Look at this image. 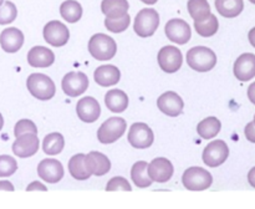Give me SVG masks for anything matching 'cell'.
I'll return each mask as SVG.
<instances>
[{
  "label": "cell",
  "instance_id": "cell-36",
  "mask_svg": "<svg viewBox=\"0 0 255 209\" xmlns=\"http://www.w3.org/2000/svg\"><path fill=\"white\" fill-rule=\"evenodd\" d=\"M24 133H35L37 134V127L30 119H20L16 124H15L14 128V134L15 137H19Z\"/></svg>",
  "mask_w": 255,
  "mask_h": 209
},
{
  "label": "cell",
  "instance_id": "cell-13",
  "mask_svg": "<svg viewBox=\"0 0 255 209\" xmlns=\"http://www.w3.org/2000/svg\"><path fill=\"white\" fill-rule=\"evenodd\" d=\"M37 174L47 183H57L64 177V167L57 159H42L37 166Z\"/></svg>",
  "mask_w": 255,
  "mask_h": 209
},
{
  "label": "cell",
  "instance_id": "cell-11",
  "mask_svg": "<svg viewBox=\"0 0 255 209\" xmlns=\"http://www.w3.org/2000/svg\"><path fill=\"white\" fill-rule=\"evenodd\" d=\"M164 32L172 42L184 45L191 40L192 30L188 22L182 19H172L167 21Z\"/></svg>",
  "mask_w": 255,
  "mask_h": 209
},
{
  "label": "cell",
  "instance_id": "cell-14",
  "mask_svg": "<svg viewBox=\"0 0 255 209\" xmlns=\"http://www.w3.org/2000/svg\"><path fill=\"white\" fill-rule=\"evenodd\" d=\"M39 151V138L35 133H24L16 137L12 143V152L20 158H27L34 156Z\"/></svg>",
  "mask_w": 255,
  "mask_h": 209
},
{
  "label": "cell",
  "instance_id": "cell-9",
  "mask_svg": "<svg viewBox=\"0 0 255 209\" xmlns=\"http://www.w3.org/2000/svg\"><path fill=\"white\" fill-rule=\"evenodd\" d=\"M154 141L153 131L146 123L137 122L131 126L128 131V142L132 147L138 149L148 148Z\"/></svg>",
  "mask_w": 255,
  "mask_h": 209
},
{
  "label": "cell",
  "instance_id": "cell-45",
  "mask_svg": "<svg viewBox=\"0 0 255 209\" xmlns=\"http://www.w3.org/2000/svg\"><path fill=\"white\" fill-rule=\"evenodd\" d=\"M2 126H4V118H2L1 113H0V131H1Z\"/></svg>",
  "mask_w": 255,
  "mask_h": 209
},
{
  "label": "cell",
  "instance_id": "cell-24",
  "mask_svg": "<svg viewBox=\"0 0 255 209\" xmlns=\"http://www.w3.org/2000/svg\"><path fill=\"white\" fill-rule=\"evenodd\" d=\"M105 104L111 112H124L128 106V96L122 90H111L105 95Z\"/></svg>",
  "mask_w": 255,
  "mask_h": 209
},
{
  "label": "cell",
  "instance_id": "cell-25",
  "mask_svg": "<svg viewBox=\"0 0 255 209\" xmlns=\"http://www.w3.org/2000/svg\"><path fill=\"white\" fill-rule=\"evenodd\" d=\"M129 4L127 0H104L101 2V10L106 17L116 19L124 16L128 11Z\"/></svg>",
  "mask_w": 255,
  "mask_h": 209
},
{
  "label": "cell",
  "instance_id": "cell-37",
  "mask_svg": "<svg viewBox=\"0 0 255 209\" xmlns=\"http://www.w3.org/2000/svg\"><path fill=\"white\" fill-rule=\"evenodd\" d=\"M106 191L112 192V191H132L131 184L127 182L126 178L124 177H114L112 179H110V182L106 186Z\"/></svg>",
  "mask_w": 255,
  "mask_h": 209
},
{
  "label": "cell",
  "instance_id": "cell-10",
  "mask_svg": "<svg viewBox=\"0 0 255 209\" xmlns=\"http://www.w3.org/2000/svg\"><path fill=\"white\" fill-rule=\"evenodd\" d=\"M44 39L52 46H64L70 39V31L65 24L57 20L49 21L44 27Z\"/></svg>",
  "mask_w": 255,
  "mask_h": 209
},
{
  "label": "cell",
  "instance_id": "cell-17",
  "mask_svg": "<svg viewBox=\"0 0 255 209\" xmlns=\"http://www.w3.org/2000/svg\"><path fill=\"white\" fill-rule=\"evenodd\" d=\"M76 112L81 121L86 122V123H92L99 119L100 114H101V107L96 99L87 96L77 102Z\"/></svg>",
  "mask_w": 255,
  "mask_h": 209
},
{
  "label": "cell",
  "instance_id": "cell-1",
  "mask_svg": "<svg viewBox=\"0 0 255 209\" xmlns=\"http://www.w3.org/2000/svg\"><path fill=\"white\" fill-rule=\"evenodd\" d=\"M187 64L191 69L198 72L211 71L217 65V55L213 50L206 46L192 47L187 52Z\"/></svg>",
  "mask_w": 255,
  "mask_h": 209
},
{
  "label": "cell",
  "instance_id": "cell-47",
  "mask_svg": "<svg viewBox=\"0 0 255 209\" xmlns=\"http://www.w3.org/2000/svg\"><path fill=\"white\" fill-rule=\"evenodd\" d=\"M2 2H4V0H0V5H1Z\"/></svg>",
  "mask_w": 255,
  "mask_h": 209
},
{
  "label": "cell",
  "instance_id": "cell-42",
  "mask_svg": "<svg viewBox=\"0 0 255 209\" xmlns=\"http://www.w3.org/2000/svg\"><path fill=\"white\" fill-rule=\"evenodd\" d=\"M248 182L249 184H251L253 188H255V167H253V168L249 171L248 173Z\"/></svg>",
  "mask_w": 255,
  "mask_h": 209
},
{
  "label": "cell",
  "instance_id": "cell-44",
  "mask_svg": "<svg viewBox=\"0 0 255 209\" xmlns=\"http://www.w3.org/2000/svg\"><path fill=\"white\" fill-rule=\"evenodd\" d=\"M142 2H144V4H149V5H153V4H156L157 1H158V0H141Z\"/></svg>",
  "mask_w": 255,
  "mask_h": 209
},
{
  "label": "cell",
  "instance_id": "cell-16",
  "mask_svg": "<svg viewBox=\"0 0 255 209\" xmlns=\"http://www.w3.org/2000/svg\"><path fill=\"white\" fill-rule=\"evenodd\" d=\"M173 164L167 158L159 157L154 158L151 163L148 164V176L152 182H158V183H164L169 181L173 176Z\"/></svg>",
  "mask_w": 255,
  "mask_h": 209
},
{
  "label": "cell",
  "instance_id": "cell-3",
  "mask_svg": "<svg viewBox=\"0 0 255 209\" xmlns=\"http://www.w3.org/2000/svg\"><path fill=\"white\" fill-rule=\"evenodd\" d=\"M89 51L99 61H107L116 55V41L105 34H96L90 39Z\"/></svg>",
  "mask_w": 255,
  "mask_h": 209
},
{
  "label": "cell",
  "instance_id": "cell-20",
  "mask_svg": "<svg viewBox=\"0 0 255 209\" xmlns=\"http://www.w3.org/2000/svg\"><path fill=\"white\" fill-rule=\"evenodd\" d=\"M55 55L45 46H35L27 52V62L32 67H49L54 64Z\"/></svg>",
  "mask_w": 255,
  "mask_h": 209
},
{
  "label": "cell",
  "instance_id": "cell-4",
  "mask_svg": "<svg viewBox=\"0 0 255 209\" xmlns=\"http://www.w3.org/2000/svg\"><path fill=\"white\" fill-rule=\"evenodd\" d=\"M182 182L188 191L199 192L204 191L212 186L213 177L202 167H191L183 173Z\"/></svg>",
  "mask_w": 255,
  "mask_h": 209
},
{
  "label": "cell",
  "instance_id": "cell-33",
  "mask_svg": "<svg viewBox=\"0 0 255 209\" xmlns=\"http://www.w3.org/2000/svg\"><path fill=\"white\" fill-rule=\"evenodd\" d=\"M129 21H131V17H129L128 14H125L124 16L116 17V19H110V17H106L105 19V26L107 27L109 31L112 32H122L128 27Z\"/></svg>",
  "mask_w": 255,
  "mask_h": 209
},
{
  "label": "cell",
  "instance_id": "cell-46",
  "mask_svg": "<svg viewBox=\"0 0 255 209\" xmlns=\"http://www.w3.org/2000/svg\"><path fill=\"white\" fill-rule=\"evenodd\" d=\"M251 2H253V4H255V0H249Z\"/></svg>",
  "mask_w": 255,
  "mask_h": 209
},
{
  "label": "cell",
  "instance_id": "cell-32",
  "mask_svg": "<svg viewBox=\"0 0 255 209\" xmlns=\"http://www.w3.org/2000/svg\"><path fill=\"white\" fill-rule=\"evenodd\" d=\"M194 27H196V31L198 32L201 36L209 37L213 36L214 34H217V31H218L219 29V22L216 15H213L211 12V15H209L208 17H206L204 20L194 21Z\"/></svg>",
  "mask_w": 255,
  "mask_h": 209
},
{
  "label": "cell",
  "instance_id": "cell-29",
  "mask_svg": "<svg viewBox=\"0 0 255 209\" xmlns=\"http://www.w3.org/2000/svg\"><path fill=\"white\" fill-rule=\"evenodd\" d=\"M60 14L67 22H77L82 16V6L76 0H66L60 6Z\"/></svg>",
  "mask_w": 255,
  "mask_h": 209
},
{
  "label": "cell",
  "instance_id": "cell-15",
  "mask_svg": "<svg viewBox=\"0 0 255 209\" xmlns=\"http://www.w3.org/2000/svg\"><path fill=\"white\" fill-rule=\"evenodd\" d=\"M157 106H158L159 111H162L167 116L177 117L183 111L184 102L181 99V96L177 95L176 92L167 91L158 97Z\"/></svg>",
  "mask_w": 255,
  "mask_h": 209
},
{
  "label": "cell",
  "instance_id": "cell-23",
  "mask_svg": "<svg viewBox=\"0 0 255 209\" xmlns=\"http://www.w3.org/2000/svg\"><path fill=\"white\" fill-rule=\"evenodd\" d=\"M69 171L70 174L77 181L89 179L92 176V173L86 164V154L79 153L71 157V159L69 161Z\"/></svg>",
  "mask_w": 255,
  "mask_h": 209
},
{
  "label": "cell",
  "instance_id": "cell-2",
  "mask_svg": "<svg viewBox=\"0 0 255 209\" xmlns=\"http://www.w3.org/2000/svg\"><path fill=\"white\" fill-rule=\"evenodd\" d=\"M27 90L40 101H47L55 96L56 87L54 81L44 74H31L26 81Z\"/></svg>",
  "mask_w": 255,
  "mask_h": 209
},
{
  "label": "cell",
  "instance_id": "cell-26",
  "mask_svg": "<svg viewBox=\"0 0 255 209\" xmlns=\"http://www.w3.org/2000/svg\"><path fill=\"white\" fill-rule=\"evenodd\" d=\"M131 178L138 188H147L152 184V179L148 176V164L144 161L136 162L131 169Z\"/></svg>",
  "mask_w": 255,
  "mask_h": 209
},
{
  "label": "cell",
  "instance_id": "cell-39",
  "mask_svg": "<svg viewBox=\"0 0 255 209\" xmlns=\"http://www.w3.org/2000/svg\"><path fill=\"white\" fill-rule=\"evenodd\" d=\"M26 191H47L46 187L44 186L42 183H40V182H32L31 184H29V186L26 187Z\"/></svg>",
  "mask_w": 255,
  "mask_h": 209
},
{
  "label": "cell",
  "instance_id": "cell-19",
  "mask_svg": "<svg viewBox=\"0 0 255 209\" xmlns=\"http://www.w3.org/2000/svg\"><path fill=\"white\" fill-rule=\"evenodd\" d=\"M24 44V34L17 27H7L0 34V45L5 52H16Z\"/></svg>",
  "mask_w": 255,
  "mask_h": 209
},
{
  "label": "cell",
  "instance_id": "cell-38",
  "mask_svg": "<svg viewBox=\"0 0 255 209\" xmlns=\"http://www.w3.org/2000/svg\"><path fill=\"white\" fill-rule=\"evenodd\" d=\"M244 133H246V137L248 141L255 143V124H254V122H249V123L247 124L246 129H244Z\"/></svg>",
  "mask_w": 255,
  "mask_h": 209
},
{
  "label": "cell",
  "instance_id": "cell-8",
  "mask_svg": "<svg viewBox=\"0 0 255 209\" xmlns=\"http://www.w3.org/2000/svg\"><path fill=\"white\" fill-rule=\"evenodd\" d=\"M158 65L164 72L167 74H173L177 72L182 66L183 56H182L181 50L176 46H164L158 52Z\"/></svg>",
  "mask_w": 255,
  "mask_h": 209
},
{
  "label": "cell",
  "instance_id": "cell-43",
  "mask_svg": "<svg viewBox=\"0 0 255 209\" xmlns=\"http://www.w3.org/2000/svg\"><path fill=\"white\" fill-rule=\"evenodd\" d=\"M248 39H249V42L252 44V46L255 47V27H253V29L249 31L248 34Z\"/></svg>",
  "mask_w": 255,
  "mask_h": 209
},
{
  "label": "cell",
  "instance_id": "cell-35",
  "mask_svg": "<svg viewBox=\"0 0 255 209\" xmlns=\"http://www.w3.org/2000/svg\"><path fill=\"white\" fill-rule=\"evenodd\" d=\"M17 171V162L11 156H0V177H9Z\"/></svg>",
  "mask_w": 255,
  "mask_h": 209
},
{
  "label": "cell",
  "instance_id": "cell-22",
  "mask_svg": "<svg viewBox=\"0 0 255 209\" xmlns=\"http://www.w3.org/2000/svg\"><path fill=\"white\" fill-rule=\"evenodd\" d=\"M86 164L89 167L90 172L97 177L109 173L110 169H111V162L107 158V156H105L104 153L97 151L90 152L87 154Z\"/></svg>",
  "mask_w": 255,
  "mask_h": 209
},
{
  "label": "cell",
  "instance_id": "cell-41",
  "mask_svg": "<svg viewBox=\"0 0 255 209\" xmlns=\"http://www.w3.org/2000/svg\"><path fill=\"white\" fill-rule=\"evenodd\" d=\"M248 97L252 101V104H255V81L248 87Z\"/></svg>",
  "mask_w": 255,
  "mask_h": 209
},
{
  "label": "cell",
  "instance_id": "cell-48",
  "mask_svg": "<svg viewBox=\"0 0 255 209\" xmlns=\"http://www.w3.org/2000/svg\"><path fill=\"white\" fill-rule=\"evenodd\" d=\"M253 122H254V124H255V116H254V121Z\"/></svg>",
  "mask_w": 255,
  "mask_h": 209
},
{
  "label": "cell",
  "instance_id": "cell-34",
  "mask_svg": "<svg viewBox=\"0 0 255 209\" xmlns=\"http://www.w3.org/2000/svg\"><path fill=\"white\" fill-rule=\"evenodd\" d=\"M17 9L14 2L4 1L0 5V25H6L16 19Z\"/></svg>",
  "mask_w": 255,
  "mask_h": 209
},
{
  "label": "cell",
  "instance_id": "cell-5",
  "mask_svg": "<svg viewBox=\"0 0 255 209\" xmlns=\"http://www.w3.org/2000/svg\"><path fill=\"white\" fill-rule=\"evenodd\" d=\"M127 128V123L121 117H111L101 124L97 131V138L101 143H114L121 138Z\"/></svg>",
  "mask_w": 255,
  "mask_h": 209
},
{
  "label": "cell",
  "instance_id": "cell-30",
  "mask_svg": "<svg viewBox=\"0 0 255 209\" xmlns=\"http://www.w3.org/2000/svg\"><path fill=\"white\" fill-rule=\"evenodd\" d=\"M65 146V139L64 136L61 133H57V132H54V133L47 134L44 138V143H42V149L46 154H50V156H55V154H59L60 152L64 149Z\"/></svg>",
  "mask_w": 255,
  "mask_h": 209
},
{
  "label": "cell",
  "instance_id": "cell-27",
  "mask_svg": "<svg viewBox=\"0 0 255 209\" xmlns=\"http://www.w3.org/2000/svg\"><path fill=\"white\" fill-rule=\"evenodd\" d=\"M216 9L222 16L236 17L243 11V0H216Z\"/></svg>",
  "mask_w": 255,
  "mask_h": 209
},
{
  "label": "cell",
  "instance_id": "cell-28",
  "mask_svg": "<svg viewBox=\"0 0 255 209\" xmlns=\"http://www.w3.org/2000/svg\"><path fill=\"white\" fill-rule=\"evenodd\" d=\"M222 123L217 117H207L197 126V132L204 139H212L221 132Z\"/></svg>",
  "mask_w": 255,
  "mask_h": 209
},
{
  "label": "cell",
  "instance_id": "cell-7",
  "mask_svg": "<svg viewBox=\"0 0 255 209\" xmlns=\"http://www.w3.org/2000/svg\"><path fill=\"white\" fill-rule=\"evenodd\" d=\"M229 156V148L227 143L222 139L212 141L207 144L203 151V162L208 167H218L227 161Z\"/></svg>",
  "mask_w": 255,
  "mask_h": 209
},
{
  "label": "cell",
  "instance_id": "cell-12",
  "mask_svg": "<svg viewBox=\"0 0 255 209\" xmlns=\"http://www.w3.org/2000/svg\"><path fill=\"white\" fill-rule=\"evenodd\" d=\"M61 86L67 96H80L89 87V77L84 72H69L62 79Z\"/></svg>",
  "mask_w": 255,
  "mask_h": 209
},
{
  "label": "cell",
  "instance_id": "cell-18",
  "mask_svg": "<svg viewBox=\"0 0 255 209\" xmlns=\"http://www.w3.org/2000/svg\"><path fill=\"white\" fill-rule=\"evenodd\" d=\"M233 71L239 81H251L255 77V55L251 52L242 54L234 62Z\"/></svg>",
  "mask_w": 255,
  "mask_h": 209
},
{
  "label": "cell",
  "instance_id": "cell-6",
  "mask_svg": "<svg viewBox=\"0 0 255 209\" xmlns=\"http://www.w3.org/2000/svg\"><path fill=\"white\" fill-rule=\"evenodd\" d=\"M159 25V15L154 9H142L134 19L133 30L138 36L149 37Z\"/></svg>",
  "mask_w": 255,
  "mask_h": 209
},
{
  "label": "cell",
  "instance_id": "cell-40",
  "mask_svg": "<svg viewBox=\"0 0 255 209\" xmlns=\"http://www.w3.org/2000/svg\"><path fill=\"white\" fill-rule=\"evenodd\" d=\"M0 191H14V186L9 181H0Z\"/></svg>",
  "mask_w": 255,
  "mask_h": 209
},
{
  "label": "cell",
  "instance_id": "cell-31",
  "mask_svg": "<svg viewBox=\"0 0 255 209\" xmlns=\"http://www.w3.org/2000/svg\"><path fill=\"white\" fill-rule=\"evenodd\" d=\"M187 6L194 21H201L211 15V6L207 0H188Z\"/></svg>",
  "mask_w": 255,
  "mask_h": 209
},
{
  "label": "cell",
  "instance_id": "cell-21",
  "mask_svg": "<svg viewBox=\"0 0 255 209\" xmlns=\"http://www.w3.org/2000/svg\"><path fill=\"white\" fill-rule=\"evenodd\" d=\"M95 81L100 86H112L116 85L121 79V72L115 65H102L95 70Z\"/></svg>",
  "mask_w": 255,
  "mask_h": 209
}]
</instances>
